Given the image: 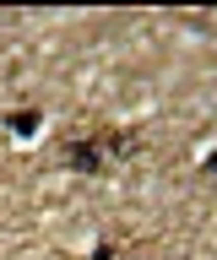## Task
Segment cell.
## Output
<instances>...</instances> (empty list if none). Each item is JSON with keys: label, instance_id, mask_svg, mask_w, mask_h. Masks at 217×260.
I'll return each instance as SVG.
<instances>
[{"label": "cell", "instance_id": "obj_1", "mask_svg": "<svg viewBox=\"0 0 217 260\" xmlns=\"http://www.w3.org/2000/svg\"><path fill=\"white\" fill-rule=\"evenodd\" d=\"M131 152H141V136L136 130H92V136L60 141V162H66L71 174H109Z\"/></svg>", "mask_w": 217, "mask_h": 260}, {"label": "cell", "instance_id": "obj_4", "mask_svg": "<svg viewBox=\"0 0 217 260\" xmlns=\"http://www.w3.org/2000/svg\"><path fill=\"white\" fill-rule=\"evenodd\" d=\"M92 260H114V244L103 239V244H98V249H92Z\"/></svg>", "mask_w": 217, "mask_h": 260}, {"label": "cell", "instance_id": "obj_2", "mask_svg": "<svg viewBox=\"0 0 217 260\" xmlns=\"http://www.w3.org/2000/svg\"><path fill=\"white\" fill-rule=\"evenodd\" d=\"M6 125H11V136H33V130L44 125V114L38 109H17V114H6Z\"/></svg>", "mask_w": 217, "mask_h": 260}, {"label": "cell", "instance_id": "obj_3", "mask_svg": "<svg viewBox=\"0 0 217 260\" xmlns=\"http://www.w3.org/2000/svg\"><path fill=\"white\" fill-rule=\"evenodd\" d=\"M201 174H206V179H217V146L206 152V157H201Z\"/></svg>", "mask_w": 217, "mask_h": 260}]
</instances>
